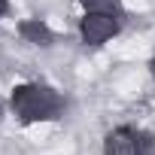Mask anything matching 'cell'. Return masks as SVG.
<instances>
[{
  "label": "cell",
  "mask_w": 155,
  "mask_h": 155,
  "mask_svg": "<svg viewBox=\"0 0 155 155\" xmlns=\"http://www.w3.org/2000/svg\"><path fill=\"white\" fill-rule=\"evenodd\" d=\"M149 70H152V76H155V58H152V61H149Z\"/></svg>",
  "instance_id": "7"
},
{
  "label": "cell",
  "mask_w": 155,
  "mask_h": 155,
  "mask_svg": "<svg viewBox=\"0 0 155 155\" xmlns=\"http://www.w3.org/2000/svg\"><path fill=\"white\" fill-rule=\"evenodd\" d=\"M104 155H155V137L134 128H116L104 140Z\"/></svg>",
  "instance_id": "2"
},
{
  "label": "cell",
  "mask_w": 155,
  "mask_h": 155,
  "mask_svg": "<svg viewBox=\"0 0 155 155\" xmlns=\"http://www.w3.org/2000/svg\"><path fill=\"white\" fill-rule=\"evenodd\" d=\"M79 34L88 46H101L110 37L119 34V18L116 15H104V12H85V18L79 21Z\"/></svg>",
  "instance_id": "3"
},
{
  "label": "cell",
  "mask_w": 155,
  "mask_h": 155,
  "mask_svg": "<svg viewBox=\"0 0 155 155\" xmlns=\"http://www.w3.org/2000/svg\"><path fill=\"white\" fill-rule=\"evenodd\" d=\"M18 31H21V37H25L28 43H34V46H52V43H55V34H52L49 25L40 21V18H28V21H21Z\"/></svg>",
  "instance_id": "4"
},
{
  "label": "cell",
  "mask_w": 155,
  "mask_h": 155,
  "mask_svg": "<svg viewBox=\"0 0 155 155\" xmlns=\"http://www.w3.org/2000/svg\"><path fill=\"white\" fill-rule=\"evenodd\" d=\"M88 12H104V15H122V0H79Z\"/></svg>",
  "instance_id": "5"
},
{
  "label": "cell",
  "mask_w": 155,
  "mask_h": 155,
  "mask_svg": "<svg viewBox=\"0 0 155 155\" xmlns=\"http://www.w3.org/2000/svg\"><path fill=\"white\" fill-rule=\"evenodd\" d=\"M6 12H9V3H6V0H0V18H3Z\"/></svg>",
  "instance_id": "6"
},
{
  "label": "cell",
  "mask_w": 155,
  "mask_h": 155,
  "mask_svg": "<svg viewBox=\"0 0 155 155\" xmlns=\"http://www.w3.org/2000/svg\"><path fill=\"white\" fill-rule=\"evenodd\" d=\"M12 113L21 122H49L64 113V97L43 82H25L12 91Z\"/></svg>",
  "instance_id": "1"
}]
</instances>
